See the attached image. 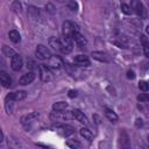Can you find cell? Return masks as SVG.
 <instances>
[{
    "mask_svg": "<svg viewBox=\"0 0 149 149\" xmlns=\"http://www.w3.org/2000/svg\"><path fill=\"white\" fill-rule=\"evenodd\" d=\"M137 100L141 101V102L149 101V93H140V94L137 95Z\"/></svg>",
    "mask_w": 149,
    "mask_h": 149,
    "instance_id": "484cf974",
    "label": "cell"
},
{
    "mask_svg": "<svg viewBox=\"0 0 149 149\" xmlns=\"http://www.w3.org/2000/svg\"><path fill=\"white\" fill-rule=\"evenodd\" d=\"M139 88L142 91V92H147L149 90V83L146 81V80H141L139 83Z\"/></svg>",
    "mask_w": 149,
    "mask_h": 149,
    "instance_id": "cb8c5ba5",
    "label": "cell"
},
{
    "mask_svg": "<svg viewBox=\"0 0 149 149\" xmlns=\"http://www.w3.org/2000/svg\"><path fill=\"white\" fill-rule=\"evenodd\" d=\"M146 33L149 35V26H147V27H146Z\"/></svg>",
    "mask_w": 149,
    "mask_h": 149,
    "instance_id": "1f68e13d",
    "label": "cell"
},
{
    "mask_svg": "<svg viewBox=\"0 0 149 149\" xmlns=\"http://www.w3.org/2000/svg\"><path fill=\"white\" fill-rule=\"evenodd\" d=\"M148 140H149V136H148Z\"/></svg>",
    "mask_w": 149,
    "mask_h": 149,
    "instance_id": "d6a6232c",
    "label": "cell"
},
{
    "mask_svg": "<svg viewBox=\"0 0 149 149\" xmlns=\"http://www.w3.org/2000/svg\"><path fill=\"white\" fill-rule=\"evenodd\" d=\"M72 116H73L77 121H79L80 123H84V125H87V123H88V120H87V118L85 116V114H84L80 109H78V108L72 109Z\"/></svg>",
    "mask_w": 149,
    "mask_h": 149,
    "instance_id": "ba28073f",
    "label": "cell"
},
{
    "mask_svg": "<svg viewBox=\"0 0 149 149\" xmlns=\"http://www.w3.org/2000/svg\"><path fill=\"white\" fill-rule=\"evenodd\" d=\"M2 52H3V55H6V56H8V57H10V58L15 55V52H14L12 49H9L7 45H3V48H2Z\"/></svg>",
    "mask_w": 149,
    "mask_h": 149,
    "instance_id": "d4e9b609",
    "label": "cell"
},
{
    "mask_svg": "<svg viewBox=\"0 0 149 149\" xmlns=\"http://www.w3.org/2000/svg\"><path fill=\"white\" fill-rule=\"evenodd\" d=\"M49 45L54 49V50H57V51H61V40L57 38V37H50L49 38Z\"/></svg>",
    "mask_w": 149,
    "mask_h": 149,
    "instance_id": "e0dca14e",
    "label": "cell"
},
{
    "mask_svg": "<svg viewBox=\"0 0 149 149\" xmlns=\"http://www.w3.org/2000/svg\"><path fill=\"white\" fill-rule=\"evenodd\" d=\"M26 95H27V93L24 91H16V92H13V93L7 94L6 97L9 98L13 101H19V100H23L26 98Z\"/></svg>",
    "mask_w": 149,
    "mask_h": 149,
    "instance_id": "5bb4252c",
    "label": "cell"
},
{
    "mask_svg": "<svg viewBox=\"0 0 149 149\" xmlns=\"http://www.w3.org/2000/svg\"><path fill=\"white\" fill-rule=\"evenodd\" d=\"M92 56H93L94 59H97L99 62H109L111 61L109 56L106 52H104V51H93Z\"/></svg>",
    "mask_w": 149,
    "mask_h": 149,
    "instance_id": "2e32d148",
    "label": "cell"
},
{
    "mask_svg": "<svg viewBox=\"0 0 149 149\" xmlns=\"http://www.w3.org/2000/svg\"><path fill=\"white\" fill-rule=\"evenodd\" d=\"M132 8L135 9V13L137 15H140V17H146V14H144V7L142 5L141 1H132Z\"/></svg>",
    "mask_w": 149,
    "mask_h": 149,
    "instance_id": "9c48e42d",
    "label": "cell"
},
{
    "mask_svg": "<svg viewBox=\"0 0 149 149\" xmlns=\"http://www.w3.org/2000/svg\"><path fill=\"white\" fill-rule=\"evenodd\" d=\"M105 115H106V118H107L109 121H112V122H116L118 119H119V116L116 115V113H115L114 111L109 109V108H105Z\"/></svg>",
    "mask_w": 149,
    "mask_h": 149,
    "instance_id": "ac0fdd59",
    "label": "cell"
},
{
    "mask_svg": "<svg viewBox=\"0 0 149 149\" xmlns=\"http://www.w3.org/2000/svg\"><path fill=\"white\" fill-rule=\"evenodd\" d=\"M64 63L59 56H51V58L48 59V66L51 69H61Z\"/></svg>",
    "mask_w": 149,
    "mask_h": 149,
    "instance_id": "8992f818",
    "label": "cell"
},
{
    "mask_svg": "<svg viewBox=\"0 0 149 149\" xmlns=\"http://www.w3.org/2000/svg\"><path fill=\"white\" fill-rule=\"evenodd\" d=\"M0 81L2 84V86L5 88H8L12 86V78L9 77V74L6 71H0Z\"/></svg>",
    "mask_w": 149,
    "mask_h": 149,
    "instance_id": "8fae6325",
    "label": "cell"
},
{
    "mask_svg": "<svg viewBox=\"0 0 149 149\" xmlns=\"http://www.w3.org/2000/svg\"><path fill=\"white\" fill-rule=\"evenodd\" d=\"M68 95H69L70 98H76V97H77V91H74V90H70Z\"/></svg>",
    "mask_w": 149,
    "mask_h": 149,
    "instance_id": "f546056e",
    "label": "cell"
},
{
    "mask_svg": "<svg viewBox=\"0 0 149 149\" xmlns=\"http://www.w3.org/2000/svg\"><path fill=\"white\" fill-rule=\"evenodd\" d=\"M68 108V104L64 102V101H58V102H55L52 105V109L54 112H63Z\"/></svg>",
    "mask_w": 149,
    "mask_h": 149,
    "instance_id": "d6986e66",
    "label": "cell"
},
{
    "mask_svg": "<svg viewBox=\"0 0 149 149\" xmlns=\"http://www.w3.org/2000/svg\"><path fill=\"white\" fill-rule=\"evenodd\" d=\"M120 149H130V140L126 130L120 133Z\"/></svg>",
    "mask_w": 149,
    "mask_h": 149,
    "instance_id": "5b68a950",
    "label": "cell"
},
{
    "mask_svg": "<svg viewBox=\"0 0 149 149\" xmlns=\"http://www.w3.org/2000/svg\"><path fill=\"white\" fill-rule=\"evenodd\" d=\"M79 133H80V135L85 139V140H91L92 137H93V134H92V132L88 129V128H81L80 130H79Z\"/></svg>",
    "mask_w": 149,
    "mask_h": 149,
    "instance_id": "7402d4cb",
    "label": "cell"
},
{
    "mask_svg": "<svg viewBox=\"0 0 149 149\" xmlns=\"http://www.w3.org/2000/svg\"><path fill=\"white\" fill-rule=\"evenodd\" d=\"M66 146L70 147L71 149H81L80 142H78V141H76V140H68V141H66Z\"/></svg>",
    "mask_w": 149,
    "mask_h": 149,
    "instance_id": "603a6c76",
    "label": "cell"
},
{
    "mask_svg": "<svg viewBox=\"0 0 149 149\" xmlns=\"http://www.w3.org/2000/svg\"><path fill=\"white\" fill-rule=\"evenodd\" d=\"M73 48V43H72V38L71 37H65L63 36V38H61V52L63 54H70L72 51Z\"/></svg>",
    "mask_w": 149,
    "mask_h": 149,
    "instance_id": "3957f363",
    "label": "cell"
},
{
    "mask_svg": "<svg viewBox=\"0 0 149 149\" xmlns=\"http://www.w3.org/2000/svg\"><path fill=\"white\" fill-rule=\"evenodd\" d=\"M141 42H142V47H143V52L149 58V41L144 35H141Z\"/></svg>",
    "mask_w": 149,
    "mask_h": 149,
    "instance_id": "ffe728a7",
    "label": "cell"
},
{
    "mask_svg": "<svg viewBox=\"0 0 149 149\" xmlns=\"http://www.w3.org/2000/svg\"><path fill=\"white\" fill-rule=\"evenodd\" d=\"M73 62L77 64V65H80V66H88L91 64L90 62V58L85 55H78L73 58Z\"/></svg>",
    "mask_w": 149,
    "mask_h": 149,
    "instance_id": "7c38bea8",
    "label": "cell"
},
{
    "mask_svg": "<svg viewBox=\"0 0 149 149\" xmlns=\"http://www.w3.org/2000/svg\"><path fill=\"white\" fill-rule=\"evenodd\" d=\"M35 77H36V76H35V73H34L33 71L27 72V73H24V74L19 79V83H20L21 85H28V84H30V83L34 81Z\"/></svg>",
    "mask_w": 149,
    "mask_h": 149,
    "instance_id": "30bf717a",
    "label": "cell"
},
{
    "mask_svg": "<svg viewBox=\"0 0 149 149\" xmlns=\"http://www.w3.org/2000/svg\"><path fill=\"white\" fill-rule=\"evenodd\" d=\"M78 31V28H77V24L71 22V21H65L63 23V36L65 37H72V35L74 33Z\"/></svg>",
    "mask_w": 149,
    "mask_h": 149,
    "instance_id": "6da1fadb",
    "label": "cell"
},
{
    "mask_svg": "<svg viewBox=\"0 0 149 149\" xmlns=\"http://www.w3.org/2000/svg\"><path fill=\"white\" fill-rule=\"evenodd\" d=\"M10 66L14 71H19L22 68V57L19 54H15L10 59Z\"/></svg>",
    "mask_w": 149,
    "mask_h": 149,
    "instance_id": "52a82bcc",
    "label": "cell"
},
{
    "mask_svg": "<svg viewBox=\"0 0 149 149\" xmlns=\"http://www.w3.org/2000/svg\"><path fill=\"white\" fill-rule=\"evenodd\" d=\"M35 54H36L37 58H38V59H42V61H44V59H50L51 56H52L51 52H50V50H49L47 47H44L43 44H38V45H37Z\"/></svg>",
    "mask_w": 149,
    "mask_h": 149,
    "instance_id": "7a4b0ae2",
    "label": "cell"
},
{
    "mask_svg": "<svg viewBox=\"0 0 149 149\" xmlns=\"http://www.w3.org/2000/svg\"><path fill=\"white\" fill-rule=\"evenodd\" d=\"M61 133H62V135H64V136H69V135H72L73 133H74V128L72 127V126H70V125H59V126H57L56 127Z\"/></svg>",
    "mask_w": 149,
    "mask_h": 149,
    "instance_id": "4fadbf2b",
    "label": "cell"
},
{
    "mask_svg": "<svg viewBox=\"0 0 149 149\" xmlns=\"http://www.w3.org/2000/svg\"><path fill=\"white\" fill-rule=\"evenodd\" d=\"M121 10L125 13V14H130L132 13V7L127 3H121Z\"/></svg>",
    "mask_w": 149,
    "mask_h": 149,
    "instance_id": "4316f807",
    "label": "cell"
},
{
    "mask_svg": "<svg viewBox=\"0 0 149 149\" xmlns=\"http://www.w3.org/2000/svg\"><path fill=\"white\" fill-rule=\"evenodd\" d=\"M8 36H9V40H10L12 42H14V43H19L20 40H21V36H20L19 31H17V30H14V29L8 33Z\"/></svg>",
    "mask_w": 149,
    "mask_h": 149,
    "instance_id": "44dd1931",
    "label": "cell"
},
{
    "mask_svg": "<svg viewBox=\"0 0 149 149\" xmlns=\"http://www.w3.org/2000/svg\"><path fill=\"white\" fill-rule=\"evenodd\" d=\"M47 8H49L48 10H49L50 13H54V6H52L51 3H48V5H47Z\"/></svg>",
    "mask_w": 149,
    "mask_h": 149,
    "instance_id": "4dcf8cb0",
    "label": "cell"
},
{
    "mask_svg": "<svg viewBox=\"0 0 149 149\" xmlns=\"http://www.w3.org/2000/svg\"><path fill=\"white\" fill-rule=\"evenodd\" d=\"M38 70H40V77H41V80L42 81H49V80H51L52 73H51L50 68L48 65L41 64V65H38Z\"/></svg>",
    "mask_w": 149,
    "mask_h": 149,
    "instance_id": "277c9868",
    "label": "cell"
},
{
    "mask_svg": "<svg viewBox=\"0 0 149 149\" xmlns=\"http://www.w3.org/2000/svg\"><path fill=\"white\" fill-rule=\"evenodd\" d=\"M72 41H74V43L78 45V47H84L85 44H86V38L79 33V31H77V33H74L73 35H72Z\"/></svg>",
    "mask_w": 149,
    "mask_h": 149,
    "instance_id": "9a60e30c",
    "label": "cell"
},
{
    "mask_svg": "<svg viewBox=\"0 0 149 149\" xmlns=\"http://www.w3.org/2000/svg\"><path fill=\"white\" fill-rule=\"evenodd\" d=\"M127 78L128 79H134L135 78V73H134L133 70H128L127 71Z\"/></svg>",
    "mask_w": 149,
    "mask_h": 149,
    "instance_id": "f1b7e54d",
    "label": "cell"
},
{
    "mask_svg": "<svg viewBox=\"0 0 149 149\" xmlns=\"http://www.w3.org/2000/svg\"><path fill=\"white\" fill-rule=\"evenodd\" d=\"M68 7H70L72 10H77L78 5H77V2H74V1H69V2H68Z\"/></svg>",
    "mask_w": 149,
    "mask_h": 149,
    "instance_id": "83f0119b",
    "label": "cell"
}]
</instances>
